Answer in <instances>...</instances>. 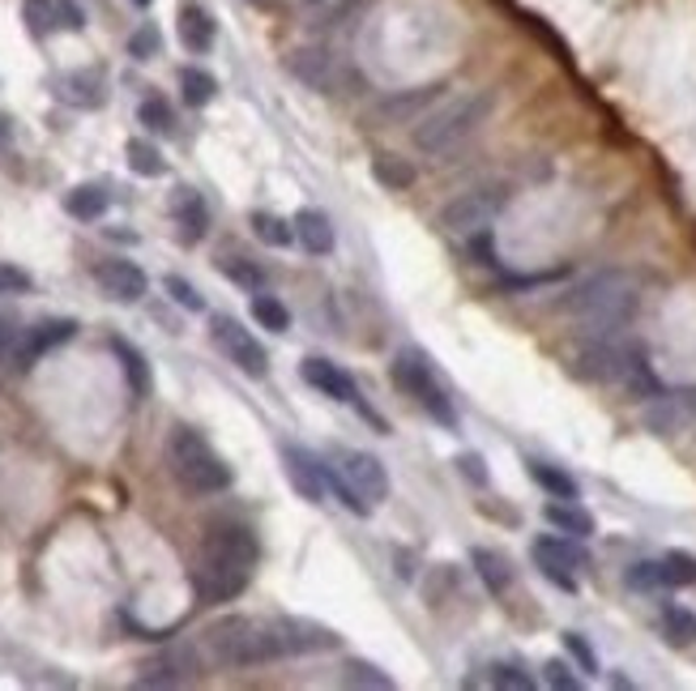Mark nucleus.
Segmentation results:
<instances>
[{
	"label": "nucleus",
	"mask_w": 696,
	"mask_h": 691,
	"mask_svg": "<svg viewBox=\"0 0 696 691\" xmlns=\"http://www.w3.org/2000/svg\"><path fill=\"white\" fill-rule=\"evenodd\" d=\"M35 282H31V274L26 269H17V265H4L0 260V295H26Z\"/></svg>",
	"instance_id": "nucleus-45"
},
{
	"label": "nucleus",
	"mask_w": 696,
	"mask_h": 691,
	"mask_svg": "<svg viewBox=\"0 0 696 691\" xmlns=\"http://www.w3.org/2000/svg\"><path fill=\"white\" fill-rule=\"evenodd\" d=\"M287 69H291V77H299V82H303L308 90H316V95H347L350 90L347 60L334 48L308 44V48L287 51Z\"/></svg>",
	"instance_id": "nucleus-10"
},
{
	"label": "nucleus",
	"mask_w": 696,
	"mask_h": 691,
	"mask_svg": "<svg viewBox=\"0 0 696 691\" xmlns=\"http://www.w3.org/2000/svg\"><path fill=\"white\" fill-rule=\"evenodd\" d=\"M209 338L227 354V363H236L244 376H265V372H269L265 346L256 342L252 329H244L236 316H214V320H209Z\"/></svg>",
	"instance_id": "nucleus-12"
},
{
	"label": "nucleus",
	"mask_w": 696,
	"mask_h": 691,
	"mask_svg": "<svg viewBox=\"0 0 696 691\" xmlns=\"http://www.w3.org/2000/svg\"><path fill=\"white\" fill-rule=\"evenodd\" d=\"M530 555H535V568L548 577L555 590L564 593H577V572L590 563V555H586V546L581 538H573V534H543V538H535L530 543Z\"/></svg>",
	"instance_id": "nucleus-11"
},
{
	"label": "nucleus",
	"mask_w": 696,
	"mask_h": 691,
	"mask_svg": "<svg viewBox=\"0 0 696 691\" xmlns=\"http://www.w3.org/2000/svg\"><path fill=\"white\" fill-rule=\"evenodd\" d=\"M252 320L261 325V329H269V334H287L291 329V312H287V303L274 295H265V291H256L252 295Z\"/></svg>",
	"instance_id": "nucleus-32"
},
{
	"label": "nucleus",
	"mask_w": 696,
	"mask_h": 691,
	"mask_svg": "<svg viewBox=\"0 0 696 691\" xmlns=\"http://www.w3.org/2000/svg\"><path fill=\"white\" fill-rule=\"evenodd\" d=\"M278 628V641H283V653L287 657H303V653H325V648H338V632L325 628V623H312V619H274Z\"/></svg>",
	"instance_id": "nucleus-16"
},
{
	"label": "nucleus",
	"mask_w": 696,
	"mask_h": 691,
	"mask_svg": "<svg viewBox=\"0 0 696 691\" xmlns=\"http://www.w3.org/2000/svg\"><path fill=\"white\" fill-rule=\"evenodd\" d=\"M73 334H77V320H69V316H60V320H44V325L26 329V338H22V346H17V367H22V372H31L44 354H51L56 346H64Z\"/></svg>",
	"instance_id": "nucleus-19"
},
{
	"label": "nucleus",
	"mask_w": 696,
	"mask_h": 691,
	"mask_svg": "<svg viewBox=\"0 0 696 691\" xmlns=\"http://www.w3.org/2000/svg\"><path fill=\"white\" fill-rule=\"evenodd\" d=\"M167 295L176 299L180 307H189V312H205V299H201V291L193 287V282H184L180 274H171V278H167Z\"/></svg>",
	"instance_id": "nucleus-43"
},
{
	"label": "nucleus",
	"mask_w": 696,
	"mask_h": 691,
	"mask_svg": "<svg viewBox=\"0 0 696 691\" xmlns=\"http://www.w3.org/2000/svg\"><path fill=\"white\" fill-rule=\"evenodd\" d=\"M261 546L244 525H214L197 550V568H193V590L201 602H231L249 590L252 572H256Z\"/></svg>",
	"instance_id": "nucleus-1"
},
{
	"label": "nucleus",
	"mask_w": 696,
	"mask_h": 691,
	"mask_svg": "<svg viewBox=\"0 0 696 691\" xmlns=\"http://www.w3.org/2000/svg\"><path fill=\"white\" fill-rule=\"evenodd\" d=\"M299 4H303V9H325L329 0H299Z\"/></svg>",
	"instance_id": "nucleus-50"
},
{
	"label": "nucleus",
	"mask_w": 696,
	"mask_h": 691,
	"mask_svg": "<svg viewBox=\"0 0 696 691\" xmlns=\"http://www.w3.org/2000/svg\"><path fill=\"white\" fill-rule=\"evenodd\" d=\"M662 637L675 648H693L696 644V615L688 606H662Z\"/></svg>",
	"instance_id": "nucleus-29"
},
{
	"label": "nucleus",
	"mask_w": 696,
	"mask_h": 691,
	"mask_svg": "<svg viewBox=\"0 0 696 691\" xmlns=\"http://www.w3.org/2000/svg\"><path fill=\"white\" fill-rule=\"evenodd\" d=\"M283 470H287V483L296 487V495H303L308 504H325L329 499V461L316 457L312 448L303 445H283Z\"/></svg>",
	"instance_id": "nucleus-15"
},
{
	"label": "nucleus",
	"mask_w": 696,
	"mask_h": 691,
	"mask_svg": "<svg viewBox=\"0 0 696 691\" xmlns=\"http://www.w3.org/2000/svg\"><path fill=\"white\" fill-rule=\"evenodd\" d=\"M389 380H394V385H398L401 393L410 397L423 414H432V423H441V427H457V410H453L448 393L441 389V380L432 376V363H428L419 350H398V354H394V363H389Z\"/></svg>",
	"instance_id": "nucleus-8"
},
{
	"label": "nucleus",
	"mask_w": 696,
	"mask_h": 691,
	"mask_svg": "<svg viewBox=\"0 0 696 691\" xmlns=\"http://www.w3.org/2000/svg\"><path fill=\"white\" fill-rule=\"evenodd\" d=\"M214 95H218V82L205 69H180V99L189 107H205Z\"/></svg>",
	"instance_id": "nucleus-35"
},
{
	"label": "nucleus",
	"mask_w": 696,
	"mask_h": 691,
	"mask_svg": "<svg viewBox=\"0 0 696 691\" xmlns=\"http://www.w3.org/2000/svg\"><path fill=\"white\" fill-rule=\"evenodd\" d=\"M0 354H4V325H0Z\"/></svg>",
	"instance_id": "nucleus-52"
},
{
	"label": "nucleus",
	"mask_w": 696,
	"mask_h": 691,
	"mask_svg": "<svg viewBox=\"0 0 696 691\" xmlns=\"http://www.w3.org/2000/svg\"><path fill=\"white\" fill-rule=\"evenodd\" d=\"M492 688H504V691H535L539 688V679L521 666V662H496L492 666Z\"/></svg>",
	"instance_id": "nucleus-39"
},
{
	"label": "nucleus",
	"mask_w": 696,
	"mask_h": 691,
	"mask_svg": "<svg viewBox=\"0 0 696 691\" xmlns=\"http://www.w3.org/2000/svg\"><path fill=\"white\" fill-rule=\"evenodd\" d=\"M171 218H176V227H180V240H184V244H201V240H205L209 209H205V197H201L197 189L180 184V189L171 193Z\"/></svg>",
	"instance_id": "nucleus-20"
},
{
	"label": "nucleus",
	"mask_w": 696,
	"mask_h": 691,
	"mask_svg": "<svg viewBox=\"0 0 696 691\" xmlns=\"http://www.w3.org/2000/svg\"><path fill=\"white\" fill-rule=\"evenodd\" d=\"M64 214L77 218V222H95L107 214V193L99 184H77V189L64 193Z\"/></svg>",
	"instance_id": "nucleus-27"
},
{
	"label": "nucleus",
	"mask_w": 696,
	"mask_h": 691,
	"mask_svg": "<svg viewBox=\"0 0 696 691\" xmlns=\"http://www.w3.org/2000/svg\"><path fill=\"white\" fill-rule=\"evenodd\" d=\"M508 201H513L508 184H479V189L461 193L457 201H448L441 222H445L448 235H466L470 240V235H479V231H488L496 222Z\"/></svg>",
	"instance_id": "nucleus-9"
},
{
	"label": "nucleus",
	"mask_w": 696,
	"mask_h": 691,
	"mask_svg": "<svg viewBox=\"0 0 696 691\" xmlns=\"http://www.w3.org/2000/svg\"><path fill=\"white\" fill-rule=\"evenodd\" d=\"M158 48H163L158 26H142V31L129 39V56H133V60H149V56H158Z\"/></svg>",
	"instance_id": "nucleus-44"
},
{
	"label": "nucleus",
	"mask_w": 696,
	"mask_h": 691,
	"mask_svg": "<svg viewBox=\"0 0 696 691\" xmlns=\"http://www.w3.org/2000/svg\"><path fill=\"white\" fill-rule=\"evenodd\" d=\"M470 563H475L483 590L492 593V597H500V593L513 585V563H508V555H500L492 546H475V550H470Z\"/></svg>",
	"instance_id": "nucleus-25"
},
{
	"label": "nucleus",
	"mask_w": 696,
	"mask_h": 691,
	"mask_svg": "<svg viewBox=\"0 0 696 691\" xmlns=\"http://www.w3.org/2000/svg\"><path fill=\"white\" fill-rule=\"evenodd\" d=\"M56 99L91 111V107H103V99H107V82H103L99 69H73L56 82Z\"/></svg>",
	"instance_id": "nucleus-21"
},
{
	"label": "nucleus",
	"mask_w": 696,
	"mask_h": 691,
	"mask_svg": "<svg viewBox=\"0 0 696 691\" xmlns=\"http://www.w3.org/2000/svg\"><path fill=\"white\" fill-rule=\"evenodd\" d=\"M372 175H376L389 193H401V189H410V184H415V167H410V162H401V158H394V154L372 158Z\"/></svg>",
	"instance_id": "nucleus-33"
},
{
	"label": "nucleus",
	"mask_w": 696,
	"mask_h": 691,
	"mask_svg": "<svg viewBox=\"0 0 696 691\" xmlns=\"http://www.w3.org/2000/svg\"><path fill=\"white\" fill-rule=\"evenodd\" d=\"M637 307H641V287L624 269L590 274L560 299V312L573 316L586 334H624L633 325Z\"/></svg>",
	"instance_id": "nucleus-2"
},
{
	"label": "nucleus",
	"mask_w": 696,
	"mask_h": 691,
	"mask_svg": "<svg viewBox=\"0 0 696 691\" xmlns=\"http://www.w3.org/2000/svg\"><path fill=\"white\" fill-rule=\"evenodd\" d=\"M646 427L653 436H662V440L693 432L696 427V385H688V389H662L658 397H649Z\"/></svg>",
	"instance_id": "nucleus-13"
},
{
	"label": "nucleus",
	"mask_w": 696,
	"mask_h": 691,
	"mask_svg": "<svg viewBox=\"0 0 696 691\" xmlns=\"http://www.w3.org/2000/svg\"><path fill=\"white\" fill-rule=\"evenodd\" d=\"M201 675V653L197 644H171L163 653H154L142 662L137 683L142 688H184Z\"/></svg>",
	"instance_id": "nucleus-14"
},
{
	"label": "nucleus",
	"mask_w": 696,
	"mask_h": 691,
	"mask_svg": "<svg viewBox=\"0 0 696 691\" xmlns=\"http://www.w3.org/2000/svg\"><path fill=\"white\" fill-rule=\"evenodd\" d=\"M299 376L316 389L321 397H329V401H343V405H359V393H355V380H350L347 372L334 363V359H321V354H308L303 363H299Z\"/></svg>",
	"instance_id": "nucleus-18"
},
{
	"label": "nucleus",
	"mask_w": 696,
	"mask_h": 691,
	"mask_svg": "<svg viewBox=\"0 0 696 691\" xmlns=\"http://www.w3.org/2000/svg\"><path fill=\"white\" fill-rule=\"evenodd\" d=\"M543 517H548L551 530H560V534H573V538H595V517L577 504V499H551L548 508H543Z\"/></svg>",
	"instance_id": "nucleus-24"
},
{
	"label": "nucleus",
	"mask_w": 696,
	"mask_h": 691,
	"mask_svg": "<svg viewBox=\"0 0 696 691\" xmlns=\"http://www.w3.org/2000/svg\"><path fill=\"white\" fill-rule=\"evenodd\" d=\"M662 577H667V590H688V585H696V555H688V550H667V555H662Z\"/></svg>",
	"instance_id": "nucleus-36"
},
{
	"label": "nucleus",
	"mask_w": 696,
	"mask_h": 691,
	"mask_svg": "<svg viewBox=\"0 0 696 691\" xmlns=\"http://www.w3.org/2000/svg\"><path fill=\"white\" fill-rule=\"evenodd\" d=\"M249 222H252V235H256L261 244H269V247H291V244H296V227H291L287 218H278V214H265V209H256Z\"/></svg>",
	"instance_id": "nucleus-30"
},
{
	"label": "nucleus",
	"mask_w": 696,
	"mask_h": 691,
	"mask_svg": "<svg viewBox=\"0 0 696 691\" xmlns=\"http://www.w3.org/2000/svg\"><path fill=\"white\" fill-rule=\"evenodd\" d=\"M543 683L555 691H581V675H573V666L564 657H551L543 666Z\"/></svg>",
	"instance_id": "nucleus-41"
},
{
	"label": "nucleus",
	"mask_w": 696,
	"mask_h": 691,
	"mask_svg": "<svg viewBox=\"0 0 696 691\" xmlns=\"http://www.w3.org/2000/svg\"><path fill=\"white\" fill-rule=\"evenodd\" d=\"M329 487L355 517H372V508H381L389 499V474H385L381 457H372L363 448H334L329 452Z\"/></svg>",
	"instance_id": "nucleus-6"
},
{
	"label": "nucleus",
	"mask_w": 696,
	"mask_h": 691,
	"mask_svg": "<svg viewBox=\"0 0 696 691\" xmlns=\"http://www.w3.org/2000/svg\"><path fill=\"white\" fill-rule=\"evenodd\" d=\"M111 350H116V359H120V367H124V376H129V389H133V397H146L149 393L146 354H142V350H137L133 342H124V338H111Z\"/></svg>",
	"instance_id": "nucleus-28"
},
{
	"label": "nucleus",
	"mask_w": 696,
	"mask_h": 691,
	"mask_svg": "<svg viewBox=\"0 0 696 691\" xmlns=\"http://www.w3.org/2000/svg\"><path fill=\"white\" fill-rule=\"evenodd\" d=\"M624 585L637 593H658L667 590V577H662V559H637V563H628V572H624Z\"/></svg>",
	"instance_id": "nucleus-37"
},
{
	"label": "nucleus",
	"mask_w": 696,
	"mask_h": 691,
	"mask_svg": "<svg viewBox=\"0 0 696 691\" xmlns=\"http://www.w3.org/2000/svg\"><path fill=\"white\" fill-rule=\"evenodd\" d=\"M124 154H129V167H133V175L158 180V175L167 171V158H163V149L154 146V142H146V137H133V142L124 146Z\"/></svg>",
	"instance_id": "nucleus-31"
},
{
	"label": "nucleus",
	"mask_w": 696,
	"mask_h": 691,
	"mask_svg": "<svg viewBox=\"0 0 696 691\" xmlns=\"http://www.w3.org/2000/svg\"><path fill=\"white\" fill-rule=\"evenodd\" d=\"M291 227H296V244L303 247L308 256H329V252H334V222H329L325 209L303 205L296 218H291Z\"/></svg>",
	"instance_id": "nucleus-22"
},
{
	"label": "nucleus",
	"mask_w": 696,
	"mask_h": 691,
	"mask_svg": "<svg viewBox=\"0 0 696 691\" xmlns=\"http://www.w3.org/2000/svg\"><path fill=\"white\" fill-rule=\"evenodd\" d=\"M137 120L146 124L149 133H171L176 129V116H171V102L158 99V95H149V99H142V107H137Z\"/></svg>",
	"instance_id": "nucleus-40"
},
{
	"label": "nucleus",
	"mask_w": 696,
	"mask_h": 691,
	"mask_svg": "<svg viewBox=\"0 0 696 691\" xmlns=\"http://www.w3.org/2000/svg\"><path fill=\"white\" fill-rule=\"evenodd\" d=\"M133 4H137V9H149V4H154V0H133Z\"/></svg>",
	"instance_id": "nucleus-51"
},
{
	"label": "nucleus",
	"mask_w": 696,
	"mask_h": 691,
	"mask_svg": "<svg viewBox=\"0 0 696 691\" xmlns=\"http://www.w3.org/2000/svg\"><path fill=\"white\" fill-rule=\"evenodd\" d=\"M26 22H31V35H48L56 26V9L48 0H26Z\"/></svg>",
	"instance_id": "nucleus-46"
},
{
	"label": "nucleus",
	"mask_w": 696,
	"mask_h": 691,
	"mask_svg": "<svg viewBox=\"0 0 696 691\" xmlns=\"http://www.w3.org/2000/svg\"><path fill=\"white\" fill-rule=\"evenodd\" d=\"M13 142V116L9 111H0V149Z\"/></svg>",
	"instance_id": "nucleus-49"
},
{
	"label": "nucleus",
	"mask_w": 696,
	"mask_h": 691,
	"mask_svg": "<svg viewBox=\"0 0 696 691\" xmlns=\"http://www.w3.org/2000/svg\"><path fill=\"white\" fill-rule=\"evenodd\" d=\"M95 282H99V291L107 299H116V303H137V299L146 295V274H142V265H133V260H124V256H111V260H99V269H95Z\"/></svg>",
	"instance_id": "nucleus-17"
},
{
	"label": "nucleus",
	"mask_w": 696,
	"mask_h": 691,
	"mask_svg": "<svg viewBox=\"0 0 696 691\" xmlns=\"http://www.w3.org/2000/svg\"><path fill=\"white\" fill-rule=\"evenodd\" d=\"M457 465H461V474H470V483H479V487L488 483V470H483V457H479V452H461Z\"/></svg>",
	"instance_id": "nucleus-47"
},
{
	"label": "nucleus",
	"mask_w": 696,
	"mask_h": 691,
	"mask_svg": "<svg viewBox=\"0 0 696 691\" xmlns=\"http://www.w3.org/2000/svg\"><path fill=\"white\" fill-rule=\"evenodd\" d=\"M693 432H696V427H693Z\"/></svg>",
	"instance_id": "nucleus-54"
},
{
	"label": "nucleus",
	"mask_w": 696,
	"mask_h": 691,
	"mask_svg": "<svg viewBox=\"0 0 696 691\" xmlns=\"http://www.w3.org/2000/svg\"><path fill=\"white\" fill-rule=\"evenodd\" d=\"M249 4H274V0H249Z\"/></svg>",
	"instance_id": "nucleus-53"
},
{
	"label": "nucleus",
	"mask_w": 696,
	"mask_h": 691,
	"mask_svg": "<svg viewBox=\"0 0 696 691\" xmlns=\"http://www.w3.org/2000/svg\"><path fill=\"white\" fill-rule=\"evenodd\" d=\"M176 31H180V44L189 51H209L214 48V35H218V26H214V17H209V9L197 4V0H184L180 4V13H176Z\"/></svg>",
	"instance_id": "nucleus-23"
},
{
	"label": "nucleus",
	"mask_w": 696,
	"mask_h": 691,
	"mask_svg": "<svg viewBox=\"0 0 696 691\" xmlns=\"http://www.w3.org/2000/svg\"><path fill=\"white\" fill-rule=\"evenodd\" d=\"M343 683H347V688H372V691L394 688V679H389L385 670H376L372 662H359V657H350L347 666H343Z\"/></svg>",
	"instance_id": "nucleus-38"
},
{
	"label": "nucleus",
	"mask_w": 696,
	"mask_h": 691,
	"mask_svg": "<svg viewBox=\"0 0 696 691\" xmlns=\"http://www.w3.org/2000/svg\"><path fill=\"white\" fill-rule=\"evenodd\" d=\"M526 474L535 478V487H543L551 499H581V487L568 470L560 465H548V461H526Z\"/></svg>",
	"instance_id": "nucleus-26"
},
{
	"label": "nucleus",
	"mask_w": 696,
	"mask_h": 691,
	"mask_svg": "<svg viewBox=\"0 0 696 691\" xmlns=\"http://www.w3.org/2000/svg\"><path fill=\"white\" fill-rule=\"evenodd\" d=\"M492 111H496V95H492V90L461 95V99L428 111V116L415 124V137H410V142H415V149H419L423 158H445V154H453L461 142H470V137L488 124Z\"/></svg>",
	"instance_id": "nucleus-5"
},
{
	"label": "nucleus",
	"mask_w": 696,
	"mask_h": 691,
	"mask_svg": "<svg viewBox=\"0 0 696 691\" xmlns=\"http://www.w3.org/2000/svg\"><path fill=\"white\" fill-rule=\"evenodd\" d=\"M218 269H223L236 287H244L249 295L265 291V269H261L256 260H244V256H223V260H218Z\"/></svg>",
	"instance_id": "nucleus-34"
},
{
	"label": "nucleus",
	"mask_w": 696,
	"mask_h": 691,
	"mask_svg": "<svg viewBox=\"0 0 696 691\" xmlns=\"http://www.w3.org/2000/svg\"><path fill=\"white\" fill-rule=\"evenodd\" d=\"M56 9H60V17H64L69 31H82V26H86V17H82V9H77L73 0H56Z\"/></svg>",
	"instance_id": "nucleus-48"
},
{
	"label": "nucleus",
	"mask_w": 696,
	"mask_h": 691,
	"mask_svg": "<svg viewBox=\"0 0 696 691\" xmlns=\"http://www.w3.org/2000/svg\"><path fill=\"white\" fill-rule=\"evenodd\" d=\"M564 648H568V657L586 670V675H598V657L595 648H590V641L581 637V632H564Z\"/></svg>",
	"instance_id": "nucleus-42"
},
{
	"label": "nucleus",
	"mask_w": 696,
	"mask_h": 691,
	"mask_svg": "<svg viewBox=\"0 0 696 691\" xmlns=\"http://www.w3.org/2000/svg\"><path fill=\"white\" fill-rule=\"evenodd\" d=\"M167 465L189 495H218L231 487V465L193 427H176L167 436Z\"/></svg>",
	"instance_id": "nucleus-7"
},
{
	"label": "nucleus",
	"mask_w": 696,
	"mask_h": 691,
	"mask_svg": "<svg viewBox=\"0 0 696 691\" xmlns=\"http://www.w3.org/2000/svg\"><path fill=\"white\" fill-rule=\"evenodd\" d=\"M201 644H205L214 666H231V670H249V666L287 657L274 619H252V615H227V619L209 623L201 632Z\"/></svg>",
	"instance_id": "nucleus-4"
},
{
	"label": "nucleus",
	"mask_w": 696,
	"mask_h": 691,
	"mask_svg": "<svg viewBox=\"0 0 696 691\" xmlns=\"http://www.w3.org/2000/svg\"><path fill=\"white\" fill-rule=\"evenodd\" d=\"M573 367H577V376H586L595 385L624 389L628 397H641V401L662 393L646 350L637 342H628L624 334H590V342L577 350Z\"/></svg>",
	"instance_id": "nucleus-3"
}]
</instances>
